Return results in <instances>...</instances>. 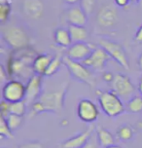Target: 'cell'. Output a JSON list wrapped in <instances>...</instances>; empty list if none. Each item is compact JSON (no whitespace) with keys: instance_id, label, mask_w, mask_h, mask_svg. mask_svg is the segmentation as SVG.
<instances>
[{"instance_id":"cell-20","label":"cell","mask_w":142,"mask_h":148,"mask_svg":"<svg viewBox=\"0 0 142 148\" xmlns=\"http://www.w3.org/2000/svg\"><path fill=\"white\" fill-rule=\"evenodd\" d=\"M70 32L71 39H72L73 43H77V42H85L89 37L88 29L85 26L80 25H69L68 28Z\"/></svg>"},{"instance_id":"cell-10","label":"cell","mask_w":142,"mask_h":148,"mask_svg":"<svg viewBox=\"0 0 142 148\" xmlns=\"http://www.w3.org/2000/svg\"><path fill=\"white\" fill-rule=\"evenodd\" d=\"M111 58L107 54V52L102 47H100V48L94 49L93 53L90 55V57L83 60L82 63L89 69L94 71H103L105 66H106L107 62Z\"/></svg>"},{"instance_id":"cell-3","label":"cell","mask_w":142,"mask_h":148,"mask_svg":"<svg viewBox=\"0 0 142 148\" xmlns=\"http://www.w3.org/2000/svg\"><path fill=\"white\" fill-rule=\"evenodd\" d=\"M97 100L102 112L108 117H117L127 110L121 97L113 91H98Z\"/></svg>"},{"instance_id":"cell-32","label":"cell","mask_w":142,"mask_h":148,"mask_svg":"<svg viewBox=\"0 0 142 148\" xmlns=\"http://www.w3.org/2000/svg\"><path fill=\"white\" fill-rule=\"evenodd\" d=\"M97 144H98L97 139H96V140H94L93 137H91L90 140L87 142V143L84 145L82 148H97Z\"/></svg>"},{"instance_id":"cell-21","label":"cell","mask_w":142,"mask_h":148,"mask_svg":"<svg viewBox=\"0 0 142 148\" xmlns=\"http://www.w3.org/2000/svg\"><path fill=\"white\" fill-rule=\"evenodd\" d=\"M135 131L130 125L128 124H124V125L120 126L116 132L117 138L121 141L128 142L132 140L133 136H134Z\"/></svg>"},{"instance_id":"cell-9","label":"cell","mask_w":142,"mask_h":148,"mask_svg":"<svg viewBox=\"0 0 142 148\" xmlns=\"http://www.w3.org/2000/svg\"><path fill=\"white\" fill-rule=\"evenodd\" d=\"M112 91L123 99H128L132 96L135 92V88L128 76L123 73H118L114 75L111 82Z\"/></svg>"},{"instance_id":"cell-26","label":"cell","mask_w":142,"mask_h":148,"mask_svg":"<svg viewBox=\"0 0 142 148\" xmlns=\"http://www.w3.org/2000/svg\"><path fill=\"white\" fill-rule=\"evenodd\" d=\"M12 12V7L10 2H4V3H0V23L4 25L10 18Z\"/></svg>"},{"instance_id":"cell-33","label":"cell","mask_w":142,"mask_h":148,"mask_svg":"<svg viewBox=\"0 0 142 148\" xmlns=\"http://www.w3.org/2000/svg\"><path fill=\"white\" fill-rule=\"evenodd\" d=\"M134 40L138 43L142 44V25H140V27L138 28L137 31H136L135 35H134Z\"/></svg>"},{"instance_id":"cell-13","label":"cell","mask_w":142,"mask_h":148,"mask_svg":"<svg viewBox=\"0 0 142 148\" xmlns=\"http://www.w3.org/2000/svg\"><path fill=\"white\" fill-rule=\"evenodd\" d=\"M96 22L103 28L113 27L118 22V14L114 7L104 5L99 9L96 15Z\"/></svg>"},{"instance_id":"cell-16","label":"cell","mask_w":142,"mask_h":148,"mask_svg":"<svg viewBox=\"0 0 142 148\" xmlns=\"http://www.w3.org/2000/svg\"><path fill=\"white\" fill-rule=\"evenodd\" d=\"M66 20L70 25L85 26L88 23V15L81 6H71L66 12Z\"/></svg>"},{"instance_id":"cell-22","label":"cell","mask_w":142,"mask_h":148,"mask_svg":"<svg viewBox=\"0 0 142 148\" xmlns=\"http://www.w3.org/2000/svg\"><path fill=\"white\" fill-rule=\"evenodd\" d=\"M63 63V57H62L60 54H57L55 57H53V59L51 60V62H50L48 68H47V71L45 73V75L44 76H53L54 74H56L57 71L59 70L60 66H61V64Z\"/></svg>"},{"instance_id":"cell-8","label":"cell","mask_w":142,"mask_h":148,"mask_svg":"<svg viewBox=\"0 0 142 148\" xmlns=\"http://www.w3.org/2000/svg\"><path fill=\"white\" fill-rule=\"evenodd\" d=\"M77 116L84 123H94L99 117V109L94 101L89 99L79 100L77 105Z\"/></svg>"},{"instance_id":"cell-29","label":"cell","mask_w":142,"mask_h":148,"mask_svg":"<svg viewBox=\"0 0 142 148\" xmlns=\"http://www.w3.org/2000/svg\"><path fill=\"white\" fill-rule=\"evenodd\" d=\"M18 148H45V146L38 140H28L20 143Z\"/></svg>"},{"instance_id":"cell-42","label":"cell","mask_w":142,"mask_h":148,"mask_svg":"<svg viewBox=\"0 0 142 148\" xmlns=\"http://www.w3.org/2000/svg\"><path fill=\"white\" fill-rule=\"evenodd\" d=\"M131 2H135V3H138L139 2V0H130Z\"/></svg>"},{"instance_id":"cell-39","label":"cell","mask_w":142,"mask_h":148,"mask_svg":"<svg viewBox=\"0 0 142 148\" xmlns=\"http://www.w3.org/2000/svg\"><path fill=\"white\" fill-rule=\"evenodd\" d=\"M138 92L142 95V77L140 79V82H139V85H138Z\"/></svg>"},{"instance_id":"cell-36","label":"cell","mask_w":142,"mask_h":148,"mask_svg":"<svg viewBox=\"0 0 142 148\" xmlns=\"http://www.w3.org/2000/svg\"><path fill=\"white\" fill-rule=\"evenodd\" d=\"M66 4L70 5V6H74L75 4H77L78 2H80L81 0H63Z\"/></svg>"},{"instance_id":"cell-4","label":"cell","mask_w":142,"mask_h":148,"mask_svg":"<svg viewBox=\"0 0 142 148\" xmlns=\"http://www.w3.org/2000/svg\"><path fill=\"white\" fill-rule=\"evenodd\" d=\"M2 38L12 50H20L29 47L30 37L22 26L10 25L1 30Z\"/></svg>"},{"instance_id":"cell-2","label":"cell","mask_w":142,"mask_h":148,"mask_svg":"<svg viewBox=\"0 0 142 148\" xmlns=\"http://www.w3.org/2000/svg\"><path fill=\"white\" fill-rule=\"evenodd\" d=\"M69 87V84L66 83L61 88L57 91L43 92L40 97L31 105V112L29 117H34L36 115L42 114L45 112L60 113L64 107L65 95Z\"/></svg>"},{"instance_id":"cell-34","label":"cell","mask_w":142,"mask_h":148,"mask_svg":"<svg viewBox=\"0 0 142 148\" xmlns=\"http://www.w3.org/2000/svg\"><path fill=\"white\" fill-rule=\"evenodd\" d=\"M115 1V4L117 5L118 7H121V8H125L127 7L130 2H131L130 0H114Z\"/></svg>"},{"instance_id":"cell-28","label":"cell","mask_w":142,"mask_h":148,"mask_svg":"<svg viewBox=\"0 0 142 148\" xmlns=\"http://www.w3.org/2000/svg\"><path fill=\"white\" fill-rule=\"evenodd\" d=\"M96 4V0H81L80 6L85 11V13L88 16L93 14L94 7Z\"/></svg>"},{"instance_id":"cell-37","label":"cell","mask_w":142,"mask_h":148,"mask_svg":"<svg viewBox=\"0 0 142 148\" xmlns=\"http://www.w3.org/2000/svg\"><path fill=\"white\" fill-rule=\"evenodd\" d=\"M137 63H138V66H139V68H140V70H142V53L139 55Z\"/></svg>"},{"instance_id":"cell-19","label":"cell","mask_w":142,"mask_h":148,"mask_svg":"<svg viewBox=\"0 0 142 148\" xmlns=\"http://www.w3.org/2000/svg\"><path fill=\"white\" fill-rule=\"evenodd\" d=\"M55 42L62 48H68L72 45V39H71L69 30L63 27H59L54 32Z\"/></svg>"},{"instance_id":"cell-15","label":"cell","mask_w":142,"mask_h":148,"mask_svg":"<svg viewBox=\"0 0 142 148\" xmlns=\"http://www.w3.org/2000/svg\"><path fill=\"white\" fill-rule=\"evenodd\" d=\"M22 10L25 15L33 20H38L44 12V4L41 0H23Z\"/></svg>"},{"instance_id":"cell-38","label":"cell","mask_w":142,"mask_h":148,"mask_svg":"<svg viewBox=\"0 0 142 148\" xmlns=\"http://www.w3.org/2000/svg\"><path fill=\"white\" fill-rule=\"evenodd\" d=\"M136 128H137L138 131H140L142 133V119L141 120H139L137 123H136Z\"/></svg>"},{"instance_id":"cell-17","label":"cell","mask_w":142,"mask_h":148,"mask_svg":"<svg viewBox=\"0 0 142 148\" xmlns=\"http://www.w3.org/2000/svg\"><path fill=\"white\" fill-rule=\"evenodd\" d=\"M53 57L50 54H40L35 58L33 62V71L35 74L38 75H45L47 68H48L50 62Z\"/></svg>"},{"instance_id":"cell-11","label":"cell","mask_w":142,"mask_h":148,"mask_svg":"<svg viewBox=\"0 0 142 148\" xmlns=\"http://www.w3.org/2000/svg\"><path fill=\"white\" fill-rule=\"evenodd\" d=\"M25 99L26 105H32L42 95V75L34 74L25 85Z\"/></svg>"},{"instance_id":"cell-24","label":"cell","mask_w":142,"mask_h":148,"mask_svg":"<svg viewBox=\"0 0 142 148\" xmlns=\"http://www.w3.org/2000/svg\"><path fill=\"white\" fill-rule=\"evenodd\" d=\"M7 124L11 131L14 133L15 131L19 130L23 123V116H19L16 114H9L6 117Z\"/></svg>"},{"instance_id":"cell-41","label":"cell","mask_w":142,"mask_h":148,"mask_svg":"<svg viewBox=\"0 0 142 148\" xmlns=\"http://www.w3.org/2000/svg\"><path fill=\"white\" fill-rule=\"evenodd\" d=\"M139 6H140V8H141V10H142V0H139Z\"/></svg>"},{"instance_id":"cell-6","label":"cell","mask_w":142,"mask_h":148,"mask_svg":"<svg viewBox=\"0 0 142 148\" xmlns=\"http://www.w3.org/2000/svg\"><path fill=\"white\" fill-rule=\"evenodd\" d=\"M98 42L100 47H102L107 52V54L110 56L111 59L117 62L125 69H130V62H128V55L122 45L118 42L104 38L99 39Z\"/></svg>"},{"instance_id":"cell-14","label":"cell","mask_w":142,"mask_h":148,"mask_svg":"<svg viewBox=\"0 0 142 148\" xmlns=\"http://www.w3.org/2000/svg\"><path fill=\"white\" fill-rule=\"evenodd\" d=\"M93 132H94V128L90 126L85 131L81 132L80 134H76V136L70 137V138L66 139V140L62 141L60 143V146H61V148H82L91 138Z\"/></svg>"},{"instance_id":"cell-27","label":"cell","mask_w":142,"mask_h":148,"mask_svg":"<svg viewBox=\"0 0 142 148\" xmlns=\"http://www.w3.org/2000/svg\"><path fill=\"white\" fill-rule=\"evenodd\" d=\"M0 136L2 138H13V132L8 126L6 118L3 116L0 117Z\"/></svg>"},{"instance_id":"cell-7","label":"cell","mask_w":142,"mask_h":148,"mask_svg":"<svg viewBox=\"0 0 142 148\" xmlns=\"http://www.w3.org/2000/svg\"><path fill=\"white\" fill-rule=\"evenodd\" d=\"M25 85L20 80L11 79L2 87V99L13 103L22 101L25 99Z\"/></svg>"},{"instance_id":"cell-31","label":"cell","mask_w":142,"mask_h":148,"mask_svg":"<svg viewBox=\"0 0 142 148\" xmlns=\"http://www.w3.org/2000/svg\"><path fill=\"white\" fill-rule=\"evenodd\" d=\"M9 77V75H8V71L5 69L3 65H1V67H0V80H1L2 83H6V79Z\"/></svg>"},{"instance_id":"cell-18","label":"cell","mask_w":142,"mask_h":148,"mask_svg":"<svg viewBox=\"0 0 142 148\" xmlns=\"http://www.w3.org/2000/svg\"><path fill=\"white\" fill-rule=\"evenodd\" d=\"M96 139L100 146L106 148L115 144V136H113V134L111 132H109L108 130H106L103 127L98 126L96 130Z\"/></svg>"},{"instance_id":"cell-35","label":"cell","mask_w":142,"mask_h":148,"mask_svg":"<svg viewBox=\"0 0 142 148\" xmlns=\"http://www.w3.org/2000/svg\"><path fill=\"white\" fill-rule=\"evenodd\" d=\"M113 78H114V75H113L111 72H105L103 73V75H102V79H103L105 82H109V83H111Z\"/></svg>"},{"instance_id":"cell-5","label":"cell","mask_w":142,"mask_h":148,"mask_svg":"<svg viewBox=\"0 0 142 148\" xmlns=\"http://www.w3.org/2000/svg\"><path fill=\"white\" fill-rule=\"evenodd\" d=\"M63 64L66 66L68 72L73 79L86 84L91 88L96 86V77L91 74V70L81 62H76L65 56L63 57Z\"/></svg>"},{"instance_id":"cell-1","label":"cell","mask_w":142,"mask_h":148,"mask_svg":"<svg viewBox=\"0 0 142 148\" xmlns=\"http://www.w3.org/2000/svg\"><path fill=\"white\" fill-rule=\"evenodd\" d=\"M38 54L30 47L13 50L7 62L8 75L12 79H29L34 75L33 62Z\"/></svg>"},{"instance_id":"cell-40","label":"cell","mask_w":142,"mask_h":148,"mask_svg":"<svg viewBox=\"0 0 142 148\" xmlns=\"http://www.w3.org/2000/svg\"><path fill=\"white\" fill-rule=\"evenodd\" d=\"M106 148H123V147H121L120 145L113 144V145H111V146H109V147H106Z\"/></svg>"},{"instance_id":"cell-12","label":"cell","mask_w":142,"mask_h":148,"mask_svg":"<svg viewBox=\"0 0 142 148\" xmlns=\"http://www.w3.org/2000/svg\"><path fill=\"white\" fill-rule=\"evenodd\" d=\"M94 49H96V47L89 43L77 42V43H73L70 47L67 48L66 57L70 58L73 60H76V62H82L87 58L90 57V55L93 53Z\"/></svg>"},{"instance_id":"cell-30","label":"cell","mask_w":142,"mask_h":148,"mask_svg":"<svg viewBox=\"0 0 142 148\" xmlns=\"http://www.w3.org/2000/svg\"><path fill=\"white\" fill-rule=\"evenodd\" d=\"M9 108H10V102L2 99L1 103H0V112H1V116H3V117L6 118L7 116L10 114Z\"/></svg>"},{"instance_id":"cell-23","label":"cell","mask_w":142,"mask_h":148,"mask_svg":"<svg viewBox=\"0 0 142 148\" xmlns=\"http://www.w3.org/2000/svg\"><path fill=\"white\" fill-rule=\"evenodd\" d=\"M126 109L130 113L142 112V96H134L131 97L128 101Z\"/></svg>"},{"instance_id":"cell-25","label":"cell","mask_w":142,"mask_h":148,"mask_svg":"<svg viewBox=\"0 0 142 148\" xmlns=\"http://www.w3.org/2000/svg\"><path fill=\"white\" fill-rule=\"evenodd\" d=\"M26 103L25 102V100L22 101H17V102H13L10 103V114H16L19 116H25L26 112Z\"/></svg>"}]
</instances>
